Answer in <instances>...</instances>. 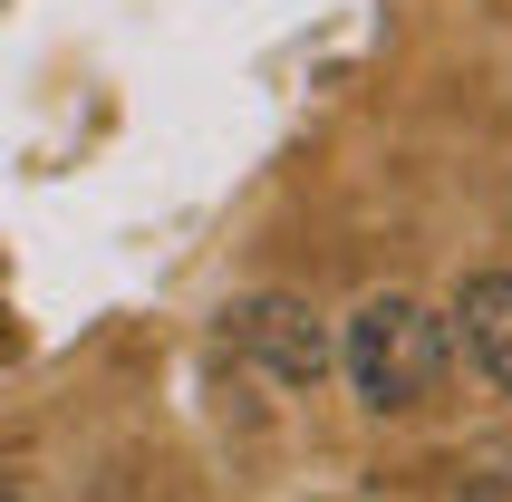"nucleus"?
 I'll return each mask as SVG.
<instances>
[{
  "label": "nucleus",
  "instance_id": "nucleus-1",
  "mask_svg": "<svg viewBox=\"0 0 512 502\" xmlns=\"http://www.w3.org/2000/svg\"><path fill=\"white\" fill-rule=\"evenodd\" d=\"M445 367H455V329H445L435 300H416V290H368V300L348 309L339 377H348V396H358L368 416H416V406H435Z\"/></svg>",
  "mask_w": 512,
  "mask_h": 502
},
{
  "label": "nucleus",
  "instance_id": "nucleus-2",
  "mask_svg": "<svg viewBox=\"0 0 512 502\" xmlns=\"http://www.w3.org/2000/svg\"><path fill=\"white\" fill-rule=\"evenodd\" d=\"M223 338H232V358L261 367L281 396H319V377L339 367V338H329V319H319L300 290H252V300H232Z\"/></svg>",
  "mask_w": 512,
  "mask_h": 502
},
{
  "label": "nucleus",
  "instance_id": "nucleus-4",
  "mask_svg": "<svg viewBox=\"0 0 512 502\" xmlns=\"http://www.w3.org/2000/svg\"><path fill=\"white\" fill-rule=\"evenodd\" d=\"M455 502H512V464H464V474H455Z\"/></svg>",
  "mask_w": 512,
  "mask_h": 502
},
{
  "label": "nucleus",
  "instance_id": "nucleus-3",
  "mask_svg": "<svg viewBox=\"0 0 512 502\" xmlns=\"http://www.w3.org/2000/svg\"><path fill=\"white\" fill-rule=\"evenodd\" d=\"M445 329H455L464 367L484 377L493 396H512V271H474L445 309Z\"/></svg>",
  "mask_w": 512,
  "mask_h": 502
},
{
  "label": "nucleus",
  "instance_id": "nucleus-5",
  "mask_svg": "<svg viewBox=\"0 0 512 502\" xmlns=\"http://www.w3.org/2000/svg\"><path fill=\"white\" fill-rule=\"evenodd\" d=\"M0 502H29V474H20V454H0Z\"/></svg>",
  "mask_w": 512,
  "mask_h": 502
}]
</instances>
